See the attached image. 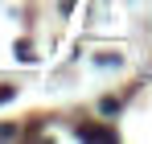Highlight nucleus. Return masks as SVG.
<instances>
[{"label": "nucleus", "mask_w": 152, "mask_h": 144, "mask_svg": "<svg viewBox=\"0 0 152 144\" xmlns=\"http://www.w3.org/2000/svg\"><path fill=\"white\" fill-rule=\"evenodd\" d=\"M78 136H82V140H115V132H111V128H95V123H82V128H78Z\"/></svg>", "instance_id": "nucleus-1"}, {"label": "nucleus", "mask_w": 152, "mask_h": 144, "mask_svg": "<svg viewBox=\"0 0 152 144\" xmlns=\"http://www.w3.org/2000/svg\"><path fill=\"white\" fill-rule=\"evenodd\" d=\"M17 58H21V62H29V58H33V49H29L25 41H17Z\"/></svg>", "instance_id": "nucleus-2"}]
</instances>
